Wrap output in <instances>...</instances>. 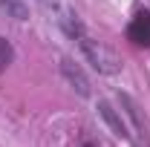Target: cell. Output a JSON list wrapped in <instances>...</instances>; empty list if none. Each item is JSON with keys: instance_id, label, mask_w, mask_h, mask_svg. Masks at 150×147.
Segmentation results:
<instances>
[{"instance_id": "cell-1", "label": "cell", "mask_w": 150, "mask_h": 147, "mask_svg": "<svg viewBox=\"0 0 150 147\" xmlns=\"http://www.w3.org/2000/svg\"><path fill=\"white\" fill-rule=\"evenodd\" d=\"M78 40H81V49H84V55L90 58V64H93L98 72H115V69H118V61H115V55H112L110 49H104L101 43L90 40L87 35H81Z\"/></svg>"}, {"instance_id": "cell-2", "label": "cell", "mask_w": 150, "mask_h": 147, "mask_svg": "<svg viewBox=\"0 0 150 147\" xmlns=\"http://www.w3.org/2000/svg\"><path fill=\"white\" fill-rule=\"evenodd\" d=\"M43 6L49 9V15H52V20H55L58 26L64 29V32H69V35H84L81 32V23H78V18H75V12L64 3V0H43Z\"/></svg>"}, {"instance_id": "cell-3", "label": "cell", "mask_w": 150, "mask_h": 147, "mask_svg": "<svg viewBox=\"0 0 150 147\" xmlns=\"http://www.w3.org/2000/svg\"><path fill=\"white\" fill-rule=\"evenodd\" d=\"M127 37L136 46H150V12H139L127 26Z\"/></svg>"}, {"instance_id": "cell-4", "label": "cell", "mask_w": 150, "mask_h": 147, "mask_svg": "<svg viewBox=\"0 0 150 147\" xmlns=\"http://www.w3.org/2000/svg\"><path fill=\"white\" fill-rule=\"evenodd\" d=\"M61 69H64V75L69 78V84H72V87H78V92H81V95H90V84H87L84 72L75 66L72 61H64V64H61Z\"/></svg>"}, {"instance_id": "cell-5", "label": "cell", "mask_w": 150, "mask_h": 147, "mask_svg": "<svg viewBox=\"0 0 150 147\" xmlns=\"http://www.w3.org/2000/svg\"><path fill=\"white\" fill-rule=\"evenodd\" d=\"M101 115L110 121V127L115 136H127V130H124V124H121V118H115V112H112V107L107 104V101H101Z\"/></svg>"}, {"instance_id": "cell-6", "label": "cell", "mask_w": 150, "mask_h": 147, "mask_svg": "<svg viewBox=\"0 0 150 147\" xmlns=\"http://www.w3.org/2000/svg\"><path fill=\"white\" fill-rule=\"evenodd\" d=\"M12 61H15V49H12V43H9L6 37H0V72H6Z\"/></svg>"}, {"instance_id": "cell-7", "label": "cell", "mask_w": 150, "mask_h": 147, "mask_svg": "<svg viewBox=\"0 0 150 147\" xmlns=\"http://www.w3.org/2000/svg\"><path fill=\"white\" fill-rule=\"evenodd\" d=\"M3 6L15 15L18 20H26V15H29V6H26V0H3Z\"/></svg>"}]
</instances>
